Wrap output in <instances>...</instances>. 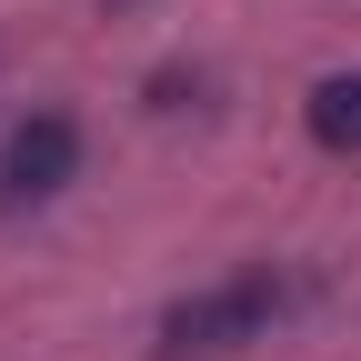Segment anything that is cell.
<instances>
[{
	"instance_id": "6da1fadb",
	"label": "cell",
	"mask_w": 361,
	"mask_h": 361,
	"mask_svg": "<svg viewBox=\"0 0 361 361\" xmlns=\"http://www.w3.org/2000/svg\"><path fill=\"white\" fill-rule=\"evenodd\" d=\"M281 311H291V281H281V271H231V281H211V291H180V301L161 311L151 351H161V361L241 351V341H261L271 322H281Z\"/></svg>"
},
{
	"instance_id": "7a4b0ae2",
	"label": "cell",
	"mask_w": 361,
	"mask_h": 361,
	"mask_svg": "<svg viewBox=\"0 0 361 361\" xmlns=\"http://www.w3.org/2000/svg\"><path fill=\"white\" fill-rule=\"evenodd\" d=\"M80 171V121L71 111H30L20 130H11V151H0V201H51L61 180Z\"/></svg>"
},
{
	"instance_id": "3957f363",
	"label": "cell",
	"mask_w": 361,
	"mask_h": 361,
	"mask_svg": "<svg viewBox=\"0 0 361 361\" xmlns=\"http://www.w3.org/2000/svg\"><path fill=\"white\" fill-rule=\"evenodd\" d=\"M301 121H311V141H322V151H361V71H331V80H311Z\"/></svg>"
}]
</instances>
